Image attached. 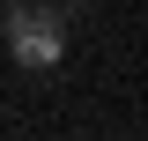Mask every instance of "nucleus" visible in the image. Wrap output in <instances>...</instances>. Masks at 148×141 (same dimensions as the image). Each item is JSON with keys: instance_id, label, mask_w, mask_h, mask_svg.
<instances>
[{"instance_id": "f257e3e1", "label": "nucleus", "mask_w": 148, "mask_h": 141, "mask_svg": "<svg viewBox=\"0 0 148 141\" xmlns=\"http://www.w3.org/2000/svg\"><path fill=\"white\" fill-rule=\"evenodd\" d=\"M67 22H74V0H45V8L8 0V52H15V67H59L67 59Z\"/></svg>"}]
</instances>
